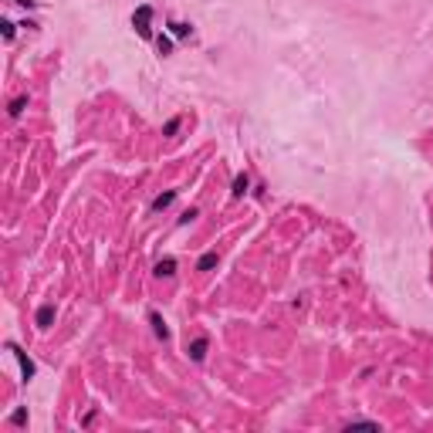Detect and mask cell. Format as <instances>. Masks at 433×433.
Here are the masks:
<instances>
[{
    "mask_svg": "<svg viewBox=\"0 0 433 433\" xmlns=\"http://www.w3.org/2000/svg\"><path fill=\"white\" fill-rule=\"evenodd\" d=\"M132 27L139 31V37H152V7L143 3L136 14H132Z\"/></svg>",
    "mask_w": 433,
    "mask_h": 433,
    "instance_id": "cell-1",
    "label": "cell"
},
{
    "mask_svg": "<svg viewBox=\"0 0 433 433\" xmlns=\"http://www.w3.org/2000/svg\"><path fill=\"white\" fill-rule=\"evenodd\" d=\"M7 352H10L14 359L20 362V376H24V379H34V372H37V365H34V362H31V359H27V356H24V352H20V345H14V342H7Z\"/></svg>",
    "mask_w": 433,
    "mask_h": 433,
    "instance_id": "cell-2",
    "label": "cell"
},
{
    "mask_svg": "<svg viewBox=\"0 0 433 433\" xmlns=\"http://www.w3.org/2000/svg\"><path fill=\"white\" fill-rule=\"evenodd\" d=\"M207 349H210V339H207V335H200V339H193V345H190L186 352H190V359H193V362H203V359H207Z\"/></svg>",
    "mask_w": 433,
    "mask_h": 433,
    "instance_id": "cell-3",
    "label": "cell"
},
{
    "mask_svg": "<svg viewBox=\"0 0 433 433\" xmlns=\"http://www.w3.org/2000/svg\"><path fill=\"white\" fill-rule=\"evenodd\" d=\"M176 274V257H162L156 264V278H173Z\"/></svg>",
    "mask_w": 433,
    "mask_h": 433,
    "instance_id": "cell-4",
    "label": "cell"
},
{
    "mask_svg": "<svg viewBox=\"0 0 433 433\" xmlns=\"http://www.w3.org/2000/svg\"><path fill=\"white\" fill-rule=\"evenodd\" d=\"M54 322V305H41L37 308V328H51Z\"/></svg>",
    "mask_w": 433,
    "mask_h": 433,
    "instance_id": "cell-5",
    "label": "cell"
},
{
    "mask_svg": "<svg viewBox=\"0 0 433 433\" xmlns=\"http://www.w3.org/2000/svg\"><path fill=\"white\" fill-rule=\"evenodd\" d=\"M149 322H152V332H156V335H159L162 342H169V335H173V332L166 328V322H162V318H159L156 311H149Z\"/></svg>",
    "mask_w": 433,
    "mask_h": 433,
    "instance_id": "cell-6",
    "label": "cell"
},
{
    "mask_svg": "<svg viewBox=\"0 0 433 433\" xmlns=\"http://www.w3.org/2000/svg\"><path fill=\"white\" fill-rule=\"evenodd\" d=\"M173 200H176V190H169V193H162V197H156V200H152V214H159V210H166V207H169Z\"/></svg>",
    "mask_w": 433,
    "mask_h": 433,
    "instance_id": "cell-7",
    "label": "cell"
},
{
    "mask_svg": "<svg viewBox=\"0 0 433 433\" xmlns=\"http://www.w3.org/2000/svg\"><path fill=\"white\" fill-rule=\"evenodd\" d=\"M247 186H251V176H247V173H237V180H234V197H244Z\"/></svg>",
    "mask_w": 433,
    "mask_h": 433,
    "instance_id": "cell-8",
    "label": "cell"
},
{
    "mask_svg": "<svg viewBox=\"0 0 433 433\" xmlns=\"http://www.w3.org/2000/svg\"><path fill=\"white\" fill-rule=\"evenodd\" d=\"M169 31H173L176 37H190V34H193V27H190V24H180V20H169Z\"/></svg>",
    "mask_w": 433,
    "mask_h": 433,
    "instance_id": "cell-9",
    "label": "cell"
},
{
    "mask_svg": "<svg viewBox=\"0 0 433 433\" xmlns=\"http://www.w3.org/2000/svg\"><path fill=\"white\" fill-rule=\"evenodd\" d=\"M214 264H216V251H210V254H203V257L197 261V271H210Z\"/></svg>",
    "mask_w": 433,
    "mask_h": 433,
    "instance_id": "cell-10",
    "label": "cell"
},
{
    "mask_svg": "<svg viewBox=\"0 0 433 433\" xmlns=\"http://www.w3.org/2000/svg\"><path fill=\"white\" fill-rule=\"evenodd\" d=\"M24 108H27V98H24V95H20V98H14V102H10V119H20V112H24Z\"/></svg>",
    "mask_w": 433,
    "mask_h": 433,
    "instance_id": "cell-11",
    "label": "cell"
},
{
    "mask_svg": "<svg viewBox=\"0 0 433 433\" xmlns=\"http://www.w3.org/2000/svg\"><path fill=\"white\" fill-rule=\"evenodd\" d=\"M156 44H159V54H162V58H166V54H173V41H169V37H162V34H159V37H156Z\"/></svg>",
    "mask_w": 433,
    "mask_h": 433,
    "instance_id": "cell-12",
    "label": "cell"
},
{
    "mask_svg": "<svg viewBox=\"0 0 433 433\" xmlns=\"http://www.w3.org/2000/svg\"><path fill=\"white\" fill-rule=\"evenodd\" d=\"M193 216H200V214H197V210H186V214L180 216V220H176V223H180V227H186V223H190V220H193Z\"/></svg>",
    "mask_w": 433,
    "mask_h": 433,
    "instance_id": "cell-13",
    "label": "cell"
},
{
    "mask_svg": "<svg viewBox=\"0 0 433 433\" xmlns=\"http://www.w3.org/2000/svg\"><path fill=\"white\" fill-rule=\"evenodd\" d=\"M176 129H180V119H169V122H166V129H162V132H166V136H173V132H176Z\"/></svg>",
    "mask_w": 433,
    "mask_h": 433,
    "instance_id": "cell-14",
    "label": "cell"
},
{
    "mask_svg": "<svg viewBox=\"0 0 433 433\" xmlns=\"http://www.w3.org/2000/svg\"><path fill=\"white\" fill-rule=\"evenodd\" d=\"M24 420H27V410H17V413H14V416H10V423H17V427H20V423H24Z\"/></svg>",
    "mask_w": 433,
    "mask_h": 433,
    "instance_id": "cell-15",
    "label": "cell"
},
{
    "mask_svg": "<svg viewBox=\"0 0 433 433\" xmlns=\"http://www.w3.org/2000/svg\"><path fill=\"white\" fill-rule=\"evenodd\" d=\"M3 37L14 41V24H10V20H3Z\"/></svg>",
    "mask_w": 433,
    "mask_h": 433,
    "instance_id": "cell-16",
    "label": "cell"
},
{
    "mask_svg": "<svg viewBox=\"0 0 433 433\" xmlns=\"http://www.w3.org/2000/svg\"><path fill=\"white\" fill-rule=\"evenodd\" d=\"M20 7H37V0H17Z\"/></svg>",
    "mask_w": 433,
    "mask_h": 433,
    "instance_id": "cell-17",
    "label": "cell"
}]
</instances>
